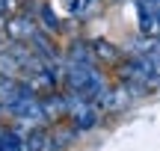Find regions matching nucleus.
Instances as JSON below:
<instances>
[{
    "mask_svg": "<svg viewBox=\"0 0 160 151\" xmlns=\"http://www.w3.org/2000/svg\"><path fill=\"white\" fill-rule=\"evenodd\" d=\"M89 47H92L95 62L101 65V68H116V65L122 62V56H125V51H122L116 41L104 39V36H92V39H89Z\"/></svg>",
    "mask_w": 160,
    "mask_h": 151,
    "instance_id": "obj_5",
    "label": "nucleus"
},
{
    "mask_svg": "<svg viewBox=\"0 0 160 151\" xmlns=\"http://www.w3.org/2000/svg\"><path fill=\"white\" fill-rule=\"evenodd\" d=\"M24 151H57L51 128H24Z\"/></svg>",
    "mask_w": 160,
    "mask_h": 151,
    "instance_id": "obj_8",
    "label": "nucleus"
},
{
    "mask_svg": "<svg viewBox=\"0 0 160 151\" xmlns=\"http://www.w3.org/2000/svg\"><path fill=\"white\" fill-rule=\"evenodd\" d=\"M0 9H3L6 15H12V12L24 9V0H0Z\"/></svg>",
    "mask_w": 160,
    "mask_h": 151,
    "instance_id": "obj_10",
    "label": "nucleus"
},
{
    "mask_svg": "<svg viewBox=\"0 0 160 151\" xmlns=\"http://www.w3.org/2000/svg\"><path fill=\"white\" fill-rule=\"evenodd\" d=\"M6 18H9V15H6V12L0 9V33H3V27H6Z\"/></svg>",
    "mask_w": 160,
    "mask_h": 151,
    "instance_id": "obj_11",
    "label": "nucleus"
},
{
    "mask_svg": "<svg viewBox=\"0 0 160 151\" xmlns=\"http://www.w3.org/2000/svg\"><path fill=\"white\" fill-rule=\"evenodd\" d=\"M65 101H68V107H65V122H68L77 134L95 130L98 124H101L104 113H101V107H98V101L77 98V95H68V92H65Z\"/></svg>",
    "mask_w": 160,
    "mask_h": 151,
    "instance_id": "obj_2",
    "label": "nucleus"
},
{
    "mask_svg": "<svg viewBox=\"0 0 160 151\" xmlns=\"http://www.w3.org/2000/svg\"><path fill=\"white\" fill-rule=\"evenodd\" d=\"M53 6L62 18H71V21L95 18L101 12V0H53Z\"/></svg>",
    "mask_w": 160,
    "mask_h": 151,
    "instance_id": "obj_7",
    "label": "nucleus"
},
{
    "mask_svg": "<svg viewBox=\"0 0 160 151\" xmlns=\"http://www.w3.org/2000/svg\"><path fill=\"white\" fill-rule=\"evenodd\" d=\"M104 86H107V74L98 62H62V92L98 101Z\"/></svg>",
    "mask_w": 160,
    "mask_h": 151,
    "instance_id": "obj_1",
    "label": "nucleus"
},
{
    "mask_svg": "<svg viewBox=\"0 0 160 151\" xmlns=\"http://www.w3.org/2000/svg\"><path fill=\"white\" fill-rule=\"evenodd\" d=\"M3 130H6V124H0V136H3Z\"/></svg>",
    "mask_w": 160,
    "mask_h": 151,
    "instance_id": "obj_12",
    "label": "nucleus"
},
{
    "mask_svg": "<svg viewBox=\"0 0 160 151\" xmlns=\"http://www.w3.org/2000/svg\"><path fill=\"white\" fill-rule=\"evenodd\" d=\"M48 128H51V136H53L57 151H65V148H71L77 142V130L71 128L68 122H53V124H48Z\"/></svg>",
    "mask_w": 160,
    "mask_h": 151,
    "instance_id": "obj_9",
    "label": "nucleus"
},
{
    "mask_svg": "<svg viewBox=\"0 0 160 151\" xmlns=\"http://www.w3.org/2000/svg\"><path fill=\"white\" fill-rule=\"evenodd\" d=\"M133 92L125 86V83H107L104 86V92L98 95V107H101L104 116H122V113H128L133 107Z\"/></svg>",
    "mask_w": 160,
    "mask_h": 151,
    "instance_id": "obj_3",
    "label": "nucleus"
},
{
    "mask_svg": "<svg viewBox=\"0 0 160 151\" xmlns=\"http://www.w3.org/2000/svg\"><path fill=\"white\" fill-rule=\"evenodd\" d=\"M157 39H160V30H157Z\"/></svg>",
    "mask_w": 160,
    "mask_h": 151,
    "instance_id": "obj_13",
    "label": "nucleus"
},
{
    "mask_svg": "<svg viewBox=\"0 0 160 151\" xmlns=\"http://www.w3.org/2000/svg\"><path fill=\"white\" fill-rule=\"evenodd\" d=\"M133 9H137V27L142 36H157L160 30V6L154 0H133Z\"/></svg>",
    "mask_w": 160,
    "mask_h": 151,
    "instance_id": "obj_6",
    "label": "nucleus"
},
{
    "mask_svg": "<svg viewBox=\"0 0 160 151\" xmlns=\"http://www.w3.org/2000/svg\"><path fill=\"white\" fill-rule=\"evenodd\" d=\"M0 151H3V148H0Z\"/></svg>",
    "mask_w": 160,
    "mask_h": 151,
    "instance_id": "obj_15",
    "label": "nucleus"
},
{
    "mask_svg": "<svg viewBox=\"0 0 160 151\" xmlns=\"http://www.w3.org/2000/svg\"><path fill=\"white\" fill-rule=\"evenodd\" d=\"M154 3H157V6H160V0H154Z\"/></svg>",
    "mask_w": 160,
    "mask_h": 151,
    "instance_id": "obj_14",
    "label": "nucleus"
},
{
    "mask_svg": "<svg viewBox=\"0 0 160 151\" xmlns=\"http://www.w3.org/2000/svg\"><path fill=\"white\" fill-rule=\"evenodd\" d=\"M36 30H39V24H36V18L30 15V12L18 9L12 12L9 18H6V27H3V36L9 41H18V45H27L30 39L36 36Z\"/></svg>",
    "mask_w": 160,
    "mask_h": 151,
    "instance_id": "obj_4",
    "label": "nucleus"
}]
</instances>
